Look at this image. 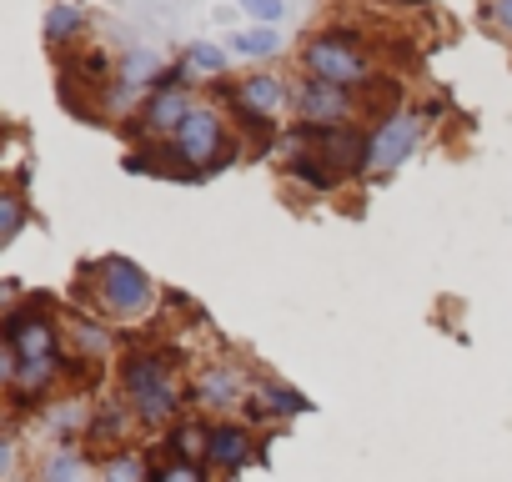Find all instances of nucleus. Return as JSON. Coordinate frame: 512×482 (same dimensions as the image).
Here are the masks:
<instances>
[{
    "instance_id": "aec40b11",
    "label": "nucleus",
    "mask_w": 512,
    "mask_h": 482,
    "mask_svg": "<svg viewBox=\"0 0 512 482\" xmlns=\"http://www.w3.org/2000/svg\"><path fill=\"white\" fill-rule=\"evenodd\" d=\"M51 377V362H21L16 357V382L21 387H36V382H46Z\"/></svg>"
},
{
    "instance_id": "f03ea898",
    "label": "nucleus",
    "mask_w": 512,
    "mask_h": 482,
    "mask_svg": "<svg viewBox=\"0 0 512 482\" xmlns=\"http://www.w3.org/2000/svg\"><path fill=\"white\" fill-rule=\"evenodd\" d=\"M126 387H131V397L141 402L146 417H166L171 402H176L171 382L161 377V362H151V357H136V362L126 367Z\"/></svg>"
},
{
    "instance_id": "0eeeda50",
    "label": "nucleus",
    "mask_w": 512,
    "mask_h": 482,
    "mask_svg": "<svg viewBox=\"0 0 512 482\" xmlns=\"http://www.w3.org/2000/svg\"><path fill=\"white\" fill-rule=\"evenodd\" d=\"M6 337H11V347H16V357H21V362H51V327H46V322L11 317Z\"/></svg>"
},
{
    "instance_id": "ddd939ff",
    "label": "nucleus",
    "mask_w": 512,
    "mask_h": 482,
    "mask_svg": "<svg viewBox=\"0 0 512 482\" xmlns=\"http://www.w3.org/2000/svg\"><path fill=\"white\" fill-rule=\"evenodd\" d=\"M151 76H161V56H151V51H136V56H126V61H121V81H131V86H146Z\"/></svg>"
},
{
    "instance_id": "f3484780",
    "label": "nucleus",
    "mask_w": 512,
    "mask_h": 482,
    "mask_svg": "<svg viewBox=\"0 0 512 482\" xmlns=\"http://www.w3.org/2000/svg\"><path fill=\"white\" fill-rule=\"evenodd\" d=\"M16 231H21V201L6 196L0 201V241H16Z\"/></svg>"
},
{
    "instance_id": "f8f14e48",
    "label": "nucleus",
    "mask_w": 512,
    "mask_h": 482,
    "mask_svg": "<svg viewBox=\"0 0 512 482\" xmlns=\"http://www.w3.org/2000/svg\"><path fill=\"white\" fill-rule=\"evenodd\" d=\"M216 462H226V467H236L241 457H246V432H236V427H226V432H216L211 437V447H206Z\"/></svg>"
},
{
    "instance_id": "2eb2a0df",
    "label": "nucleus",
    "mask_w": 512,
    "mask_h": 482,
    "mask_svg": "<svg viewBox=\"0 0 512 482\" xmlns=\"http://www.w3.org/2000/svg\"><path fill=\"white\" fill-rule=\"evenodd\" d=\"M186 71H206V76H216V71H226V51H216V46H191Z\"/></svg>"
},
{
    "instance_id": "423d86ee",
    "label": "nucleus",
    "mask_w": 512,
    "mask_h": 482,
    "mask_svg": "<svg viewBox=\"0 0 512 482\" xmlns=\"http://www.w3.org/2000/svg\"><path fill=\"white\" fill-rule=\"evenodd\" d=\"M282 101H287V91H282V81H277V76H251V81H241V91H236V106H241V111H251L256 121L277 116V111H282Z\"/></svg>"
},
{
    "instance_id": "7ed1b4c3",
    "label": "nucleus",
    "mask_w": 512,
    "mask_h": 482,
    "mask_svg": "<svg viewBox=\"0 0 512 482\" xmlns=\"http://www.w3.org/2000/svg\"><path fill=\"white\" fill-rule=\"evenodd\" d=\"M101 292H106V307H111V312H141V307L151 302V282H146L131 262H106Z\"/></svg>"
},
{
    "instance_id": "b1692460",
    "label": "nucleus",
    "mask_w": 512,
    "mask_h": 482,
    "mask_svg": "<svg viewBox=\"0 0 512 482\" xmlns=\"http://www.w3.org/2000/svg\"><path fill=\"white\" fill-rule=\"evenodd\" d=\"M156 482H201V477H196L191 467H171V472H161Z\"/></svg>"
},
{
    "instance_id": "dca6fc26",
    "label": "nucleus",
    "mask_w": 512,
    "mask_h": 482,
    "mask_svg": "<svg viewBox=\"0 0 512 482\" xmlns=\"http://www.w3.org/2000/svg\"><path fill=\"white\" fill-rule=\"evenodd\" d=\"M241 11H251L262 26H277L287 16V0H241Z\"/></svg>"
},
{
    "instance_id": "20e7f679",
    "label": "nucleus",
    "mask_w": 512,
    "mask_h": 482,
    "mask_svg": "<svg viewBox=\"0 0 512 482\" xmlns=\"http://www.w3.org/2000/svg\"><path fill=\"white\" fill-rule=\"evenodd\" d=\"M412 141H417V121L412 116H392L377 136H372V146H367V161L377 166V171H392L407 151H412Z\"/></svg>"
},
{
    "instance_id": "4468645a",
    "label": "nucleus",
    "mask_w": 512,
    "mask_h": 482,
    "mask_svg": "<svg viewBox=\"0 0 512 482\" xmlns=\"http://www.w3.org/2000/svg\"><path fill=\"white\" fill-rule=\"evenodd\" d=\"M76 26H81V6H56L51 21H46V36H51V41H66Z\"/></svg>"
},
{
    "instance_id": "5701e85b",
    "label": "nucleus",
    "mask_w": 512,
    "mask_h": 482,
    "mask_svg": "<svg viewBox=\"0 0 512 482\" xmlns=\"http://www.w3.org/2000/svg\"><path fill=\"white\" fill-rule=\"evenodd\" d=\"M267 407H287V412H302L307 402H302L297 392H267Z\"/></svg>"
},
{
    "instance_id": "6e6552de",
    "label": "nucleus",
    "mask_w": 512,
    "mask_h": 482,
    "mask_svg": "<svg viewBox=\"0 0 512 482\" xmlns=\"http://www.w3.org/2000/svg\"><path fill=\"white\" fill-rule=\"evenodd\" d=\"M302 116L307 121H342L347 116V96H342V86H327V81H312L307 91H302Z\"/></svg>"
},
{
    "instance_id": "4be33fe9",
    "label": "nucleus",
    "mask_w": 512,
    "mask_h": 482,
    "mask_svg": "<svg viewBox=\"0 0 512 482\" xmlns=\"http://www.w3.org/2000/svg\"><path fill=\"white\" fill-rule=\"evenodd\" d=\"M106 482H141V462H136V457H121V462H111Z\"/></svg>"
},
{
    "instance_id": "a211bd4d",
    "label": "nucleus",
    "mask_w": 512,
    "mask_h": 482,
    "mask_svg": "<svg viewBox=\"0 0 512 482\" xmlns=\"http://www.w3.org/2000/svg\"><path fill=\"white\" fill-rule=\"evenodd\" d=\"M236 392V382L226 377V372H211V377H201V397H211V402H226Z\"/></svg>"
},
{
    "instance_id": "f257e3e1",
    "label": "nucleus",
    "mask_w": 512,
    "mask_h": 482,
    "mask_svg": "<svg viewBox=\"0 0 512 482\" xmlns=\"http://www.w3.org/2000/svg\"><path fill=\"white\" fill-rule=\"evenodd\" d=\"M307 66L317 71V81H327V86H357V81H367V61L347 46V36H322V41H312V51H307Z\"/></svg>"
},
{
    "instance_id": "6ab92c4d",
    "label": "nucleus",
    "mask_w": 512,
    "mask_h": 482,
    "mask_svg": "<svg viewBox=\"0 0 512 482\" xmlns=\"http://www.w3.org/2000/svg\"><path fill=\"white\" fill-rule=\"evenodd\" d=\"M46 482H81V462L66 452V457H56L51 467H46Z\"/></svg>"
},
{
    "instance_id": "a878e982",
    "label": "nucleus",
    "mask_w": 512,
    "mask_h": 482,
    "mask_svg": "<svg viewBox=\"0 0 512 482\" xmlns=\"http://www.w3.org/2000/svg\"><path fill=\"white\" fill-rule=\"evenodd\" d=\"M176 447H181V452H196V447H201V437H196V432H181V437H176Z\"/></svg>"
},
{
    "instance_id": "1a4fd4ad",
    "label": "nucleus",
    "mask_w": 512,
    "mask_h": 482,
    "mask_svg": "<svg viewBox=\"0 0 512 482\" xmlns=\"http://www.w3.org/2000/svg\"><path fill=\"white\" fill-rule=\"evenodd\" d=\"M282 41H277V26H256V31H236L231 36V51L236 56H246V61H256V56H272Z\"/></svg>"
},
{
    "instance_id": "9d476101",
    "label": "nucleus",
    "mask_w": 512,
    "mask_h": 482,
    "mask_svg": "<svg viewBox=\"0 0 512 482\" xmlns=\"http://www.w3.org/2000/svg\"><path fill=\"white\" fill-rule=\"evenodd\" d=\"M186 116H191V106H186L181 91H161V96L151 101V126H181Z\"/></svg>"
},
{
    "instance_id": "39448f33",
    "label": "nucleus",
    "mask_w": 512,
    "mask_h": 482,
    "mask_svg": "<svg viewBox=\"0 0 512 482\" xmlns=\"http://www.w3.org/2000/svg\"><path fill=\"white\" fill-rule=\"evenodd\" d=\"M176 146H181V156L186 161H211L216 156V146H221V126H216V116L211 111H191L186 121H181V136H176Z\"/></svg>"
},
{
    "instance_id": "393cba45",
    "label": "nucleus",
    "mask_w": 512,
    "mask_h": 482,
    "mask_svg": "<svg viewBox=\"0 0 512 482\" xmlns=\"http://www.w3.org/2000/svg\"><path fill=\"white\" fill-rule=\"evenodd\" d=\"M492 16H497V26H502V31H512V0H497Z\"/></svg>"
},
{
    "instance_id": "9b49d317",
    "label": "nucleus",
    "mask_w": 512,
    "mask_h": 482,
    "mask_svg": "<svg viewBox=\"0 0 512 482\" xmlns=\"http://www.w3.org/2000/svg\"><path fill=\"white\" fill-rule=\"evenodd\" d=\"M317 146H322V156H332L337 166H357V161H362V141H357V136H347V131L317 136Z\"/></svg>"
},
{
    "instance_id": "412c9836",
    "label": "nucleus",
    "mask_w": 512,
    "mask_h": 482,
    "mask_svg": "<svg viewBox=\"0 0 512 482\" xmlns=\"http://www.w3.org/2000/svg\"><path fill=\"white\" fill-rule=\"evenodd\" d=\"M292 171H297L302 181H312V186H322V191H327V186L337 181V176H332L327 166H322V171H317V166H307V156H297V161H292Z\"/></svg>"
}]
</instances>
